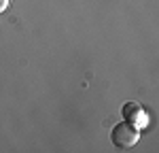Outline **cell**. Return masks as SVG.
Returning a JSON list of instances; mask_svg holds the SVG:
<instances>
[{
  "label": "cell",
  "instance_id": "obj_2",
  "mask_svg": "<svg viewBox=\"0 0 159 153\" xmlns=\"http://www.w3.org/2000/svg\"><path fill=\"white\" fill-rule=\"evenodd\" d=\"M121 113H123V119L129 121L132 126H136L138 130H142V128L147 126V121H148L144 109H142L138 102H127V104H123Z\"/></svg>",
  "mask_w": 159,
  "mask_h": 153
},
{
  "label": "cell",
  "instance_id": "obj_3",
  "mask_svg": "<svg viewBox=\"0 0 159 153\" xmlns=\"http://www.w3.org/2000/svg\"><path fill=\"white\" fill-rule=\"evenodd\" d=\"M9 2H11V0H0V13H4L9 9Z\"/></svg>",
  "mask_w": 159,
  "mask_h": 153
},
{
  "label": "cell",
  "instance_id": "obj_1",
  "mask_svg": "<svg viewBox=\"0 0 159 153\" xmlns=\"http://www.w3.org/2000/svg\"><path fill=\"white\" fill-rule=\"evenodd\" d=\"M110 140H112V145L117 149H132L136 142L140 140V130L136 126H132L129 121L123 119L121 123H117V126L112 128Z\"/></svg>",
  "mask_w": 159,
  "mask_h": 153
}]
</instances>
